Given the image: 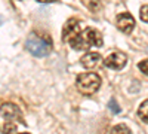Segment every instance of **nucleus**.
Masks as SVG:
<instances>
[{
  "label": "nucleus",
  "instance_id": "1",
  "mask_svg": "<svg viewBox=\"0 0 148 134\" xmlns=\"http://www.w3.org/2000/svg\"><path fill=\"white\" fill-rule=\"evenodd\" d=\"M25 48L34 57H46L51 54L52 40L49 36H42L39 33H30L25 40Z\"/></svg>",
  "mask_w": 148,
  "mask_h": 134
},
{
  "label": "nucleus",
  "instance_id": "2",
  "mask_svg": "<svg viewBox=\"0 0 148 134\" xmlns=\"http://www.w3.org/2000/svg\"><path fill=\"white\" fill-rule=\"evenodd\" d=\"M101 78L99 75H96L93 72H86L77 76L76 87L80 94L83 95H93L98 90L101 88Z\"/></svg>",
  "mask_w": 148,
  "mask_h": 134
},
{
  "label": "nucleus",
  "instance_id": "3",
  "mask_svg": "<svg viewBox=\"0 0 148 134\" xmlns=\"http://www.w3.org/2000/svg\"><path fill=\"white\" fill-rule=\"evenodd\" d=\"M0 115H2L8 122H14V121L24 122L21 109L14 103H3L2 106H0Z\"/></svg>",
  "mask_w": 148,
  "mask_h": 134
},
{
  "label": "nucleus",
  "instance_id": "4",
  "mask_svg": "<svg viewBox=\"0 0 148 134\" xmlns=\"http://www.w3.org/2000/svg\"><path fill=\"white\" fill-rule=\"evenodd\" d=\"M126 63H127V55L123 51H114L104 60V66L108 69H113V70L123 69L126 66Z\"/></svg>",
  "mask_w": 148,
  "mask_h": 134
},
{
  "label": "nucleus",
  "instance_id": "5",
  "mask_svg": "<svg viewBox=\"0 0 148 134\" xmlns=\"http://www.w3.org/2000/svg\"><path fill=\"white\" fill-rule=\"evenodd\" d=\"M82 33V22L76 18H71L64 24L62 28V40L64 42H70L71 39H74L76 36H79Z\"/></svg>",
  "mask_w": 148,
  "mask_h": 134
},
{
  "label": "nucleus",
  "instance_id": "6",
  "mask_svg": "<svg viewBox=\"0 0 148 134\" xmlns=\"http://www.w3.org/2000/svg\"><path fill=\"white\" fill-rule=\"evenodd\" d=\"M83 42L86 43V46H102L104 40H102V34L98 31L96 28H92V27H88L84 28V31L80 33Z\"/></svg>",
  "mask_w": 148,
  "mask_h": 134
},
{
  "label": "nucleus",
  "instance_id": "7",
  "mask_svg": "<svg viewBox=\"0 0 148 134\" xmlns=\"http://www.w3.org/2000/svg\"><path fill=\"white\" fill-rule=\"evenodd\" d=\"M117 27L120 31L123 33H132V30L135 28V19L130 14H127V12H123V14H120L117 17Z\"/></svg>",
  "mask_w": 148,
  "mask_h": 134
},
{
  "label": "nucleus",
  "instance_id": "8",
  "mask_svg": "<svg viewBox=\"0 0 148 134\" xmlns=\"http://www.w3.org/2000/svg\"><path fill=\"white\" fill-rule=\"evenodd\" d=\"M80 63L86 69H95L98 64L101 63V55L98 54V52H88V54H84L82 57Z\"/></svg>",
  "mask_w": 148,
  "mask_h": 134
},
{
  "label": "nucleus",
  "instance_id": "9",
  "mask_svg": "<svg viewBox=\"0 0 148 134\" xmlns=\"http://www.w3.org/2000/svg\"><path fill=\"white\" fill-rule=\"evenodd\" d=\"M68 43H70V46L73 48V49H76V51L88 49V46H86V43L83 42V39H82V36H80V34H79V36H76L74 39H71Z\"/></svg>",
  "mask_w": 148,
  "mask_h": 134
},
{
  "label": "nucleus",
  "instance_id": "10",
  "mask_svg": "<svg viewBox=\"0 0 148 134\" xmlns=\"http://www.w3.org/2000/svg\"><path fill=\"white\" fill-rule=\"evenodd\" d=\"M111 134H132V131L126 124H117L111 128Z\"/></svg>",
  "mask_w": 148,
  "mask_h": 134
},
{
  "label": "nucleus",
  "instance_id": "11",
  "mask_svg": "<svg viewBox=\"0 0 148 134\" xmlns=\"http://www.w3.org/2000/svg\"><path fill=\"white\" fill-rule=\"evenodd\" d=\"M147 107H148V101H147V100H144V101H142V104H141V106H139V109H138V115H139V118L144 121L145 124H147V121H148Z\"/></svg>",
  "mask_w": 148,
  "mask_h": 134
},
{
  "label": "nucleus",
  "instance_id": "12",
  "mask_svg": "<svg viewBox=\"0 0 148 134\" xmlns=\"http://www.w3.org/2000/svg\"><path fill=\"white\" fill-rule=\"evenodd\" d=\"M3 134H14L16 131V124L15 122H6L2 128Z\"/></svg>",
  "mask_w": 148,
  "mask_h": 134
},
{
  "label": "nucleus",
  "instance_id": "13",
  "mask_svg": "<svg viewBox=\"0 0 148 134\" xmlns=\"http://www.w3.org/2000/svg\"><path fill=\"white\" fill-rule=\"evenodd\" d=\"M108 107H110V110L113 112V113H119V112H120V106L116 103L114 99H111V100L108 101Z\"/></svg>",
  "mask_w": 148,
  "mask_h": 134
},
{
  "label": "nucleus",
  "instance_id": "14",
  "mask_svg": "<svg viewBox=\"0 0 148 134\" xmlns=\"http://www.w3.org/2000/svg\"><path fill=\"white\" fill-rule=\"evenodd\" d=\"M147 10H148V5H144V6L141 8V19H142L144 22H147V21H148V17H147Z\"/></svg>",
  "mask_w": 148,
  "mask_h": 134
},
{
  "label": "nucleus",
  "instance_id": "15",
  "mask_svg": "<svg viewBox=\"0 0 148 134\" xmlns=\"http://www.w3.org/2000/svg\"><path fill=\"white\" fill-rule=\"evenodd\" d=\"M147 66H148V61H147V58L145 60H142V61L138 64V67L142 70V73H144V75H147V73H148V70H147Z\"/></svg>",
  "mask_w": 148,
  "mask_h": 134
},
{
  "label": "nucleus",
  "instance_id": "16",
  "mask_svg": "<svg viewBox=\"0 0 148 134\" xmlns=\"http://www.w3.org/2000/svg\"><path fill=\"white\" fill-rule=\"evenodd\" d=\"M19 134H28V133H19Z\"/></svg>",
  "mask_w": 148,
  "mask_h": 134
}]
</instances>
